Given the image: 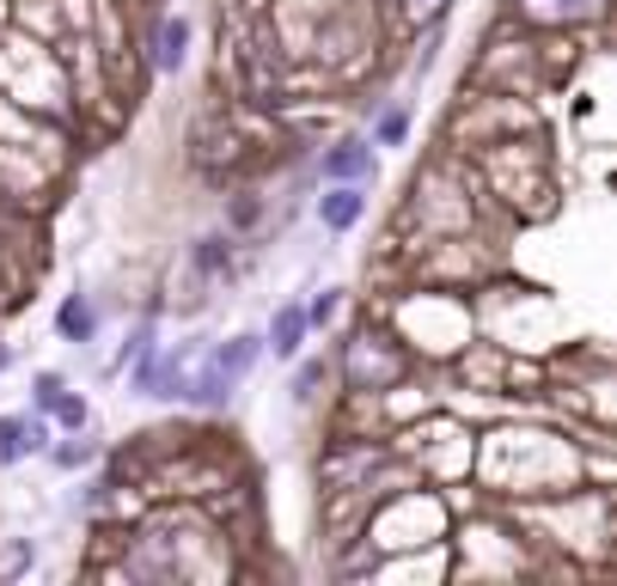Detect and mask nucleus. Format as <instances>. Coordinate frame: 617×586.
<instances>
[{
  "instance_id": "obj_1",
  "label": "nucleus",
  "mask_w": 617,
  "mask_h": 586,
  "mask_svg": "<svg viewBox=\"0 0 617 586\" xmlns=\"http://www.w3.org/2000/svg\"><path fill=\"white\" fill-rule=\"evenodd\" d=\"M263 354V337H233L226 349H214L209 361H202V373L196 379H184V397H196V404H226L233 397V385L251 373V361Z\"/></svg>"
},
{
  "instance_id": "obj_2",
  "label": "nucleus",
  "mask_w": 617,
  "mask_h": 586,
  "mask_svg": "<svg viewBox=\"0 0 617 586\" xmlns=\"http://www.w3.org/2000/svg\"><path fill=\"white\" fill-rule=\"evenodd\" d=\"M43 440H50V428H43L38 416H0V465H13V458L38 452Z\"/></svg>"
},
{
  "instance_id": "obj_3",
  "label": "nucleus",
  "mask_w": 617,
  "mask_h": 586,
  "mask_svg": "<svg viewBox=\"0 0 617 586\" xmlns=\"http://www.w3.org/2000/svg\"><path fill=\"white\" fill-rule=\"evenodd\" d=\"M361 209H368V195H361V183H337L330 195H318V221H325L330 233H349V226L361 221Z\"/></svg>"
},
{
  "instance_id": "obj_4",
  "label": "nucleus",
  "mask_w": 617,
  "mask_h": 586,
  "mask_svg": "<svg viewBox=\"0 0 617 586\" xmlns=\"http://www.w3.org/2000/svg\"><path fill=\"white\" fill-rule=\"evenodd\" d=\"M368 171H373V147L368 141H342V147L325 153V178L330 183H361Z\"/></svg>"
},
{
  "instance_id": "obj_5",
  "label": "nucleus",
  "mask_w": 617,
  "mask_h": 586,
  "mask_svg": "<svg viewBox=\"0 0 617 586\" xmlns=\"http://www.w3.org/2000/svg\"><path fill=\"white\" fill-rule=\"evenodd\" d=\"M306 306H281L276 312V324H269V349H276V361H294L300 354V342H306Z\"/></svg>"
},
{
  "instance_id": "obj_6",
  "label": "nucleus",
  "mask_w": 617,
  "mask_h": 586,
  "mask_svg": "<svg viewBox=\"0 0 617 586\" xmlns=\"http://www.w3.org/2000/svg\"><path fill=\"white\" fill-rule=\"evenodd\" d=\"M55 330H62L67 342H93L98 337V312L86 294H74V300H62V312H55Z\"/></svg>"
},
{
  "instance_id": "obj_7",
  "label": "nucleus",
  "mask_w": 617,
  "mask_h": 586,
  "mask_svg": "<svg viewBox=\"0 0 617 586\" xmlns=\"http://www.w3.org/2000/svg\"><path fill=\"white\" fill-rule=\"evenodd\" d=\"M184 50H190V19H166V25H159V67H178L184 62Z\"/></svg>"
},
{
  "instance_id": "obj_8",
  "label": "nucleus",
  "mask_w": 617,
  "mask_h": 586,
  "mask_svg": "<svg viewBox=\"0 0 617 586\" xmlns=\"http://www.w3.org/2000/svg\"><path fill=\"white\" fill-rule=\"evenodd\" d=\"M404 129H409L404 110H385V117L373 122V147H397V141H404Z\"/></svg>"
},
{
  "instance_id": "obj_9",
  "label": "nucleus",
  "mask_w": 617,
  "mask_h": 586,
  "mask_svg": "<svg viewBox=\"0 0 617 586\" xmlns=\"http://www.w3.org/2000/svg\"><path fill=\"white\" fill-rule=\"evenodd\" d=\"M50 409H55V422H62V428H86V404H79V397H62V391H55Z\"/></svg>"
},
{
  "instance_id": "obj_10",
  "label": "nucleus",
  "mask_w": 617,
  "mask_h": 586,
  "mask_svg": "<svg viewBox=\"0 0 617 586\" xmlns=\"http://www.w3.org/2000/svg\"><path fill=\"white\" fill-rule=\"evenodd\" d=\"M196 269L202 275H221L226 269V245H221V238H202V245H196Z\"/></svg>"
},
{
  "instance_id": "obj_11",
  "label": "nucleus",
  "mask_w": 617,
  "mask_h": 586,
  "mask_svg": "<svg viewBox=\"0 0 617 586\" xmlns=\"http://www.w3.org/2000/svg\"><path fill=\"white\" fill-rule=\"evenodd\" d=\"M330 318H337V294L325 287V294H318V300L306 306V324H330Z\"/></svg>"
},
{
  "instance_id": "obj_12",
  "label": "nucleus",
  "mask_w": 617,
  "mask_h": 586,
  "mask_svg": "<svg viewBox=\"0 0 617 586\" xmlns=\"http://www.w3.org/2000/svg\"><path fill=\"white\" fill-rule=\"evenodd\" d=\"M318 385H325V361H306L300 366V391H294V397H312Z\"/></svg>"
},
{
  "instance_id": "obj_13",
  "label": "nucleus",
  "mask_w": 617,
  "mask_h": 586,
  "mask_svg": "<svg viewBox=\"0 0 617 586\" xmlns=\"http://www.w3.org/2000/svg\"><path fill=\"white\" fill-rule=\"evenodd\" d=\"M86 458H93V446H55V465L62 470H79Z\"/></svg>"
},
{
  "instance_id": "obj_14",
  "label": "nucleus",
  "mask_w": 617,
  "mask_h": 586,
  "mask_svg": "<svg viewBox=\"0 0 617 586\" xmlns=\"http://www.w3.org/2000/svg\"><path fill=\"white\" fill-rule=\"evenodd\" d=\"M55 391H62V379H55V373H38V404H43V409H50Z\"/></svg>"
},
{
  "instance_id": "obj_15",
  "label": "nucleus",
  "mask_w": 617,
  "mask_h": 586,
  "mask_svg": "<svg viewBox=\"0 0 617 586\" xmlns=\"http://www.w3.org/2000/svg\"><path fill=\"white\" fill-rule=\"evenodd\" d=\"M0 366H7V354H0Z\"/></svg>"
}]
</instances>
